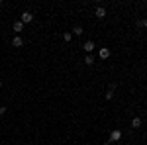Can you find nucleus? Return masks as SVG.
I'll use <instances>...</instances> for the list:
<instances>
[{
	"mask_svg": "<svg viewBox=\"0 0 147 145\" xmlns=\"http://www.w3.org/2000/svg\"><path fill=\"white\" fill-rule=\"evenodd\" d=\"M0 86H2V80H0Z\"/></svg>",
	"mask_w": 147,
	"mask_h": 145,
	"instance_id": "nucleus-17",
	"label": "nucleus"
},
{
	"mask_svg": "<svg viewBox=\"0 0 147 145\" xmlns=\"http://www.w3.org/2000/svg\"><path fill=\"white\" fill-rule=\"evenodd\" d=\"M120 139H122V132H120V129H114L112 134H110V141L116 143V141H120Z\"/></svg>",
	"mask_w": 147,
	"mask_h": 145,
	"instance_id": "nucleus-4",
	"label": "nucleus"
},
{
	"mask_svg": "<svg viewBox=\"0 0 147 145\" xmlns=\"http://www.w3.org/2000/svg\"><path fill=\"white\" fill-rule=\"evenodd\" d=\"M139 26H143V28H147V20H143V22H139Z\"/></svg>",
	"mask_w": 147,
	"mask_h": 145,
	"instance_id": "nucleus-14",
	"label": "nucleus"
},
{
	"mask_svg": "<svg viewBox=\"0 0 147 145\" xmlns=\"http://www.w3.org/2000/svg\"><path fill=\"white\" fill-rule=\"evenodd\" d=\"M104 98H106V100H112V98H114V90H110V88H108V92L104 94Z\"/></svg>",
	"mask_w": 147,
	"mask_h": 145,
	"instance_id": "nucleus-11",
	"label": "nucleus"
},
{
	"mask_svg": "<svg viewBox=\"0 0 147 145\" xmlns=\"http://www.w3.org/2000/svg\"><path fill=\"white\" fill-rule=\"evenodd\" d=\"M22 30H24V24L20 22V20H16V22H14V32L18 34V32H22Z\"/></svg>",
	"mask_w": 147,
	"mask_h": 145,
	"instance_id": "nucleus-7",
	"label": "nucleus"
},
{
	"mask_svg": "<svg viewBox=\"0 0 147 145\" xmlns=\"http://www.w3.org/2000/svg\"><path fill=\"white\" fill-rule=\"evenodd\" d=\"M94 16H96L98 20H104V18H106V8H104V6H98V8L94 10Z\"/></svg>",
	"mask_w": 147,
	"mask_h": 145,
	"instance_id": "nucleus-2",
	"label": "nucleus"
},
{
	"mask_svg": "<svg viewBox=\"0 0 147 145\" xmlns=\"http://www.w3.org/2000/svg\"><path fill=\"white\" fill-rule=\"evenodd\" d=\"M0 6H2V0H0Z\"/></svg>",
	"mask_w": 147,
	"mask_h": 145,
	"instance_id": "nucleus-16",
	"label": "nucleus"
},
{
	"mask_svg": "<svg viewBox=\"0 0 147 145\" xmlns=\"http://www.w3.org/2000/svg\"><path fill=\"white\" fill-rule=\"evenodd\" d=\"M82 49L86 51V55H92V51H94V41H84Z\"/></svg>",
	"mask_w": 147,
	"mask_h": 145,
	"instance_id": "nucleus-3",
	"label": "nucleus"
},
{
	"mask_svg": "<svg viewBox=\"0 0 147 145\" xmlns=\"http://www.w3.org/2000/svg\"><path fill=\"white\" fill-rule=\"evenodd\" d=\"M104 145H110V141H106V143H104Z\"/></svg>",
	"mask_w": 147,
	"mask_h": 145,
	"instance_id": "nucleus-15",
	"label": "nucleus"
},
{
	"mask_svg": "<svg viewBox=\"0 0 147 145\" xmlns=\"http://www.w3.org/2000/svg\"><path fill=\"white\" fill-rule=\"evenodd\" d=\"M98 57H100V59H108V57H110V49H108V47H102L100 51H98Z\"/></svg>",
	"mask_w": 147,
	"mask_h": 145,
	"instance_id": "nucleus-5",
	"label": "nucleus"
},
{
	"mask_svg": "<svg viewBox=\"0 0 147 145\" xmlns=\"http://www.w3.org/2000/svg\"><path fill=\"white\" fill-rule=\"evenodd\" d=\"M131 127H134V129L141 127V118H134V120H131Z\"/></svg>",
	"mask_w": 147,
	"mask_h": 145,
	"instance_id": "nucleus-8",
	"label": "nucleus"
},
{
	"mask_svg": "<svg viewBox=\"0 0 147 145\" xmlns=\"http://www.w3.org/2000/svg\"><path fill=\"white\" fill-rule=\"evenodd\" d=\"M84 65H94V57L86 55V57H84Z\"/></svg>",
	"mask_w": 147,
	"mask_h": 145,
	"instance_id": "nucleus-9",
	"label": "nucleus"
},
{
	"mask_svg": "<svg viewBox=\"0 0 147 145\" xmlns=\"http://www.w3.org/2000/svg\"><path fill=\"white\" fill-rule=\"evenodd\" d=\"M12 45H14V47H22V45H24V39L20 37V35H14V39H12Z\"/></svg>",
	"mask_w": 147,
	"mask_h": 145,
	"instance_id": "nucleus-6",
	"label": "nucleus"
},
{
	"mask_svg": "<svg viewBox=\"0 0 147 145\" xmlns=\"http://www.w3.org/2000/svg\"><path fill=\"white\" fill-rule=\"evenodd\" d=\"M20 22H22V24L34 22V16H32V12H22V14H20Z\"/></svg>",
	"mask_w": 147,
	"mask_h": 145,
	"instance_id": "nucleus-1",
	"label": "nucleus"
},
{
	"mask_svg": "<svg viewBox=\"0 0 147 145\" xmlns=\"http://www.w3.org/2000/svg\"><path fill=\"white\" fill-rule=\"evenodd\" d=\"M73 34H75V35H80V34H82V28H80V26H75V28H73Z\"/></svg>",
	"mask_w": 147,
	"mask_h": 145,
	"instance_id": "nucleus-12",
	"label": "nucleus"
},
{
	"mask_svg": "<svg viewBox=\"0 0 147 145\" xmlns=\"http://www.w3.org/2000/svg\"><path fill=\"white\" fill-rule=\"evenodd\" d=\"M6 114V106H0V116H4Z\"/></svg>",
	"mask_w": 147,
	"mask_h": 145,
	"instance_id": "nucleus-13",
	"label": "nucleus"
},
{
	"mask_svg": "<svg viewBox=\"0 0 147 145\" xmlns=\"http://www.w3.org/2000/svg\"><path fill=\"white\" fill-rule=\"evenodd\" d=\"M71 39H73V34H71V32H65V34H63V41H71Z\"/></svg>",
	"mask_w": 147,
	"mask_h": 145,
	"instance_id": "nucleus-10",
	"label": "nucleus"
}]
</instances>
